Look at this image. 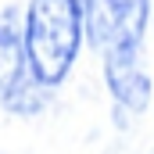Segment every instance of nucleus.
Listing matches in <instances>:
<instances>
[{"label": "nucleus", "instance_id": "5", "mask_svg": "<svg viewBox=\"0 0 154 154\" xmlns=\"http://www.w3.org/2000/svg\"><path fill=\"white\" fill-rule=\"evenodd\" d=\"M22 65H25V50H22V32L14 25V11H4L0 14V97L22 72Z\"/></svg>", "mask_w": 154, "mask_h": 154}, {"label": "nucleus", "instance_id": "1", "mask_svg": "<svg viewBox=\"0 0 154 154\" xmlns=\"http://www.w3.org/2000/svg\"><path fill=\"white\" fill-rule=\"evenodd\" d=\"M82 39V11L79 0H29L22 50L25 65L43 86H57L68 75Z\"/></svg>", "mask_w": 154, "mask_h": 154}, {"label": "nucleus", "instance_id": "3", "mask_svg": "<svg viewBox=\"0 0 154 154\" xmlns=\"http://www.w3.org/2000/svg\"><path fill=\"white\" fill-rule=\"evenodd\" d=\"M104 75H108V90L115 93L118 104H125L129 111H143L151 100V79L140 68L136 50H115L104 54Z\"/></svg>", "mask_w": 154, "mask_h": 154}, {"label": "nucleus", "instance_id": "2", "mask_svg": "<svg viewBox=\"0 0 154 154\" xmlns=\"http://www.w3.org/2000/svg\"><path fill=\"white\" fill-rule=\"evenodd\" d=\"M82 29L100 54L140 50L147 25V0H79Z\"/></svg>", "mask_w": 154, "mask_h": 154}, {"label": "nucleus", "instance_id": "4", "mask_svg": "<svg viewBox=\"0 0 154 154\" xmlns=\"http://www.w3.org/2000/svg\"><path fill=\"white\" fill-rule=\"evenodd\" d=\"M47 97H50V86H43L32 72H29V65H22V72L14 75V82L4 90V108L7 111H14V115H36L39 108L47 104Z\"/></svg>", "mask_w": 154, "mask_h": 154}]
</instances>
